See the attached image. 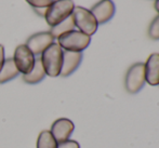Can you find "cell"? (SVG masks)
<instances>
[{"label": "cell", "mask_w": 159, "mask_h": 148, "mask_svg": "<svg viewBox=\"0 0 159 148\" xmlns=\"http://www.w3.org/2000/svg\"><path fill=\"white\" fill-rule=\"evenodd\" d=\"M40 60L46 75L50 77H57L61 74L63 64V49L54 42L42 52Z\"/></svg>", "instance_id": "6da1fadb"}, {"label": "cell", "mask_w": 159, "mask_h": 148, "mask_svg": "<svg viewBox=\"0 0 159 148\" xmlns=\"http://www.w3.org/2000/svg\"><path fill=\"white\" fill-rule=\"evenodd\" d=\"M74 8H75V3L73 0H54L47 8L44 19L48 25L53 27L70 16Z\"/></svg>", "instance_id": "7a4b0ae2"}, {"label": "cell", "mask_w": 159, "mask_h": 148, "mask_svg": "<svg viewBox=\"0 0 159 148\" xmlns=\"http://www.w3.org/2000/svg\"><path fill=\"white\" fill-rule=\"evenodd\" d=\"M91 42V37L79 30H70L57 38V44L64 51L82 52L88 48Z\"/></svg>", "instance_id": "3957f363"}, {"label": "cell", "mask_w": 159, "mask_h": 148, "mask_svg": "<svg viewBox=\"0 0 159 148\" xmlns=\"http://www.w3.org/2000/svg\"><path fill=\"white\" fill-rule=\"evenodd\" d=\"M75 26L79 29V31L86 34L88 36H92L98 30V22L95 17L91 13L90 10L84 8V7H75L71 13Z\"/></svg>", "instance_id": "277c9868"}, {"label": "cell", "mask_w": 159, "mask_h": 148, "mask_svg": "<svg viewBox=\"0 0 159 148\" xmlns=\"http://www.w3.org/2000/svg\"><path fill=\"white\" fill-rule=\"evenodd\" d=\"M145 82V64L135 63L127 71L125 87L130 94H135L143 89Z\"/></svg>", "instance_id": "5b68a950"}, {"label": "cell", "mask_w": 159, "mask_h": 148, "mask_svg": "<svg viewBox=\"0 0 159 148\" xmlns=\"http://www.w3.org/2000/svg\"><path fill=\"white\" fill-rule=\"evenodd\" d=\"M35 55L27 48L26 44H21L15 49L13 61H14L17 70L23 75H26V74L32 71L34 65H35Z\"/></svg>", "instance_id": "8992f818"}, {"label": "cell", "mask_w": 159, "mask_h": 148, "mask_svg": "<svg viewBox=\"0 0 159 148\" xmlns=\"http://www.w3.org/2000/svg\"><path fill=\"white\" fill-rule=\"evenodd\" d=\"M52 43H54V37L50 31H41L30 36L26 41L27 48L32 51L35 56L41 55L46 49H48Z\"/></svg>", "instance_id": "52a82bcc"}, {"label": "cell", "mask_w": 159, "mask_h": 148, "mask_svg": "<svg viewBox=\"0 0 159 148\" xmlns=\"http://www.w3.org/2000/svg\"><path fill=\"white\" fill-rule=\"evenodd\" d=\"M74 130H75V125H74L73 121L66 118H61L53 122L50 132L59 144V143L68 141L70 135L73 134Z\"/></svg>", "instance_id": "ba28073f"}, {"label": "cell", "mask_w": 159, "mask_h": 148, "mask_svg": "<svg viewBox=\"0 0 159 148\" xmlns=\"http://www.w3.org/2000/svg\"><path fill=\"white\" fill-rule=\"evenodd\" d=\"M90 11L95 17L98 24H105L113 19L116 8L111 0H101L91 8Z\"/></svg>", "instance_id": "9c48e42d"}, {"label": "cell", "mask_w": 159, "mask_h": 148, "mask_svg": "<svg viewBox=\"0 0 159 148\" xmlns=\"http://www.w3.org/2000/svg\"><path fill=\"white\" fill-rule=\"evenodd\" d=\"M82 61V52H71L63 50V64L60 76L68 77L79 67Z\"/></svg>", "instance_id": "30bf717a"}, {"label": "cell", "mask_w": 159, "mask_h": 148, "mask_svg": "<svg viewBox=\"0 0 159 148\" xmlns=\"http://www.w3.org/2000/svg\"><path fill=\"white\" fill-rule=\"evenodd\" d=\"M145 80L151 86H159V53L151 54L145 63Z\"/></svg>", "instance_id": "8fae6325"}, {"label": "cell", "mask_w": 159, "mask_h": 148, "mask_svg": "<svg viewBox=\"0 0 159 148\" xmlns=\"http://www.w3.org/2000/svg\"><path fill=\"white\" fill-rule=\"evenodd\" d=\"M44 77H46V71H44L43 66L41 64V60H40V57H36L35 65H34L32 71L26 74V75H23V80L26 83L36 84L42 81Z\"/></svg>", "instance_id": "7c38bea8"}, {"label": "cell", "mask_w": 159, "mask_h": 148, "mask_svg": "<svg viewBox=\"0 0 159 148\" xmlns=\"http://www.w3.org/2000/svg\"><path fill=\"white\" fill-rule=\"evenodd\" d=\"M19 74L20 71L15 66L13 57L6 59L1 69H0V83H6L10 80H13L15 77L19 76Z\"/></svg>", "instance_id": "4fadbf2b"}, {"label": "cell", "mask_w": 159, "mask_h": 148, "mask_svg": "<svg viewBox=\"0 0 159 148\" xmlns=\"http://www.w3.org/2000/svg\"><path fill=\"white\" fill-rule=\"evenodd\" d=\"M75 23H74V20H73V16H68L66 20H64L63 22H61L60 24H57V25L53 26V27H51V35L55 38H59L60 36H62L63 34L65 33H68V31L70 30H74L75 29Z\"/></svg>", "instance_id": "5bb4252c"}, {"label": "cell", "mask_w": 159, "mask_h": 148, "mask_svg": "<svg viewBox=\"0 0 159 148\" xmlns=\"http://www.w3.org/2000/svg\"><path fill=\"white\" fill-rule=\"evenodd\" d=\"M37 148H57V142L50 131L40 132L37 140Z\"/></svg>", "instance_id": "9a60e30c"}, {"label": "cell", "mask_w": 159, "mask_h": 148, "mask_svg": "<svg viewBox=\"0 0 159 148\" xmlns=\"http://www.w3.org/2000/svg\"><path fill=\"white\" fill-rule=\"evenodd\" d=\"M148 36L153 40H159V14L151 23L148 28Z\"/></svg>", "instance_id": "2e32d148"}, {"label": "cell", "mask_w": 159, "mask_h": 148, "mask_svg": "<svg viewBox=\"0 0 159 148\" xmlns=\"http://www.w3.org/2000/svg\"><path fill=\"white\" fill-rule=\"evenodd\" d=\"M30 6H32L34 9L38 8H48L54 0H25Z\"/></svg>", "instance_id": "e0dca14e"}, {"label": "cell", "mask_w": 159, "mask_h": 148, "mask_svg": "<svg viewBox=\"0 0 159 148\" xmlns=\"http://www.w3.org/2000/svg\"><path fill=\"white\" fill-rule=\"evenodd\" d=\"M57 148H80V145L76 141L68 140V141H65L63 143H59L57 144Z\"/></svg>", "instance_id": "ac0fdd59"}, {"label": "cell", "mask_w": 159, "mask_h": 148, "mask_svg": "<svg viewBox=\"0 0 159 148\" xmlns=\"http://www.w3.org/2000/svg\"><path fill=\"white\" fill-rule=\"evenodd\" d=\"M4 61H6V59H4V48L2 44H0V69H1Z\"/></svg>", "instance_id": "d6986e66"}, {"label": "cell", "mask_w": 159, "mask_h": 148, "mask_svg": "<svg viewBox=\"0 0 159 148\" xmlns=\"http://www.w3.org/2000/svg\"><path fill=\"white\" fill-rule=\"evenodd\" d=\"M34 10L36 11V13H38V14L41 15V16H43V17L47 12V8H38V9H34Z\"/></svg>", "instance_id": "ffe728a7"}, {"label": "cell", "mask_w": 159, "mask_h": 148, "mask_svg": "<svg viewBox=\"0 0 159 148\" xmlns=\"http://www.w3.org/2000/svg\"><path fill=\"white\" fill-rule=\"evenodd\" d=\"M154 7H155V10L159 13V0H156L155 4H154Z\"/></svg>", "instance_id": "44dd1931"}]
</instances>
